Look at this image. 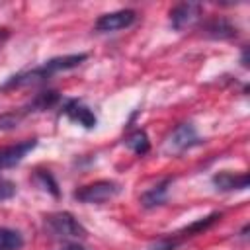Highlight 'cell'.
<instances>
[{
	"label": "cell",
	"mask_w": 250,
	"mask_h": 250,
	"mask_svg": "<svg viewBox=\"0 0 250 250\" xmlns=\"http://www.w3.org/2000/svg\"><path fill=\"white\" fill-rule=\"evenodd\" d=\"M213 186H215L219 191L246 189V188H248V174H246V172L234 174V172L223 170V172H219V174L213 176Z\"/></svg>",
	"instance_id": "obj_10"
},
{
	"label": "cell",
	"mask_w": 250,
	"mask_h": 250,
	"mask_svg": "<svg viewBox=\"0 0 250 250\" xmlns=\"http://www.w3.org/2000/svg\"><path fill=\"white\" fill-rule=\"evenodd\" d=\"M61 102V94L57 90H45V92H39L33 96L31 102H27L23 107H20V115L25 117L29 113H35V111H45V109H51L53 105H57Z\"/></svg>",
	"instance_id": "obj_8"
},
{
	"label": "cell",
	"mask_w": 250,
	"mask_h": 250,
	"mask_svg": "<svg viewBox=\"0 0 250 250\" xmlns=\"http://www.w3.org/2000/svg\"><path fill=\"white\" fill-rule=\"evenodd\" d=\"M14 195H16V184L6 178H0V203L12 199Z\"/></svg>",
	"instance_id": "obj_16"
},
{
	"label": "cell",
	"mask_w": 250,
	"mask_h": 250,
	"mask_svg": "<svg viewBox=\"0 0 250 250\" xmlns=\"http://www.w3.org/2000/svg\"><path fill=\"white\" fill-rule=\"evenodd\" d=\"M35 145H37V139H25L18 145L0 148V170H6V168L20 164L27 156V152L35 148Z\"/></svg>",
	"instance_id": "obj_6"
},
{
	"label": "cell",
	"mask_w": 250,
	"mask_h": 250,
	"mask_svg": "<svg viewBox=\"0 0 250 250\" xmlns=\"http://www.w3.org/2000/svg\"><path fill=\"white\" fill-rule=\"evenodd\" d=\"M125 145H127L135 154H139V156L146 154V152H148V148H150L148 137H146V133H145V131H141V129L133 131V133L125 139Z\"/></svg>",
	"instance_id": "obj_14"
},
{
	"label": "cell",
	"mask_w": 250,
	"mask_h": 250,
	"mask_svg": "<svg viewBox=\"0 0 250 250\" xmlns=\"http://www.w3.org/2000/svg\"><path fill=\"white\" fill-rule=\"evenodd\" d=\"M6 37H8V29H4V27H2V29H0V41H2V39H6Z\"/></svg>",
	"instance_id": "obj_18"
},
{
	"label": "cell",
	"mask_w": 250,
	"mask_h": 250,
	"mask_svg": "<svg viewBox=\"0 0 250 250\" xmlns=\"http://www.w3.org/2000/svg\"><path fill=\"white\" fill-rule=\"evenodd\" d=\"M201 14V6L195 2H182L170 10V23L176 31H182L184 27L191 25Z\"/></svg>",
	"instance_id": "obj_7"
},
{
	"label": "cell",
	"mask_w": 250,
	"mask_h": 250,
	"mask_svg": "<svg viewBox=\"0 0 250 250\" xmlns=\"http://www.w3.org/2000/svg\"><path fill=\"white\" fill-rule=\"evenodd\" d=\"M62 250H86V248L80 246V244H68V246H64Z\"/></svg>",
	"instance_id": "obj_17"
},
{
	"label": "cell",
	"mask_w": 250,
	"mask_h": 250,
	"mask_svg": "<svg viewBox=\"0 0 250 250\" xmlns=\"http://www.w3.org/2000/svg\"><path fill=\"white\" fill-rule=\"evenodd\" d=\"M45 229L49 234H53L55 238H86V229L80 225V221L68 213V211H57V213H49L45 217Z\"/></svg>",
	"instance_id": "obj_1"
},
{
	"label": "cell",
	"mask_w": 250,
	"mask_h": 250,
	"mask_svg": "<svg viewBox=\"0 0 250 250\" xmlns=\"http://www.w3.org/2000/svg\"><path fill=\"white\" fill-rule=\"evenodd\" d=\"M170 184H172V180H170V178H166V180L158 182L156 186H152L148 191H145V193L141 195V203H143V207L152 209V207L162 205V203L166 201V195H168V186H170Z\"/></svg>",
	"instance_id": "obj_12"
},
{
	"label": "cell",
	"mask_w": 250,
	"mask_h": 250,
	"mask_svg": "<svg viewBox=\"0 0 250 250\" xmlns=\"http://www.w3.org/2000/svg\"><path fill=\"white\" fill-rule=\"evenodd\" d=\"M219 219H221V213H217V211H215V213H211V215H207V217H201V219L193 221L191 225L184 227L182 230L174 232V234H172V238L176 240V244H180V242H184L186 238H191V236H195V234H201L203 230H207L209 227H213Z\"/></svg>",
	"instance_id": "obj_11"
},
{
	"label": "cell",
	"mask_w": 250,
	"mask_h": 250,
	"mask_svg": "<svg viewBox=\"0 0 250 250\" xmlns=\"http://www.w3.org/2000/svg\"><path fill=\"white\" fill-rule=\"evenodd\" d=\"M121 191V186L113 180H98L94 184L82 186L74 191V197L82 203H105Z\"/></svg>",
	"instance_id": "obj_2"
},
{
	"label": "cell",
	"mask_w": 250,
	"mask_h": 250,
	"mask_svg": "<svg viewBox=\"0 0 250 250\" xmlns=\"http://www.w3.org/2000/svg\"><path fill=\"white\" fill-rule=\"evenodd\" d=\"M35 180L41 184V188L45 189V191H49L51 195H55V197H59V186H57V182H55V178H53V174L51 172H47V170H37V174H35Z\"/></svg>",
	"instance_id": "obj_15"
},
{
	"label": "cell",
	"mask_w": 250,
	"mask_h": 250,
	"mask_svg": "<svg viewBox=\"0 0 250 250\" xmlns=\"http://www.w3.org/2000/svg\"><path fill=\"white\" fill-rule=\"evenodd\" d=\"M137 20V12L135 10H117V12H109V14H104L96 20L94 23V29L100 31V33H109V31H119V29H125L129 25H133Z\"/></svg>",
	"instance_id": "obj_4"
},
{
	"label": "cell",
	"mask_w": 250,
	"mask_h": 250,
	"mask_svg": "<svg viewBox=\"0 0 250 250\" xmlns=\"http://www.w3.org/2000/svg\"><path fill=\"white\" fill-rule=\"evenodd\" d=\"M197 145H201V139L195 133L193 125L191 123H182L168 137V141H166V152L176 154V152H184V150H188L191 146H197Z\"/></svg>",
	"instance_id": "obj_3"
},
{
	"label": "cell",
	"mask_w": 250,
	"mask_h": 250,
	"mask_svg": "<svg viewBox=\"0 0 250 250\" xmlns=\"http://www.w3.org/2000/svg\"><path fill=\"white\" fill-rule=\"evenodd\" d=\"M62 113H64L70 121L82 125L84 129H94L96 123H98L96 113H94L88 105H84L80 100H66L64 105H62Z\"/></svg>",
	"instance_id": "obj_5"
},
{
	"label": "cell",
	"mask_w": 250,
	"mask_h": 250,
	"mask_svg": "<svg viewBox=\"0 0 250 250\" xmlns=\"http://www.w3.org/2000/svg\"><path fill=\"white\" fill-rule=\"evenodd\" d=\"M203 35L211 37V39H230L236 37V25H232L227 18L223 16H215L209 21L203 23Z\"/></svg>",
	"instance_id": "obj_9"
},
{
	"label": "cell",
	"mask_w": 250,
	"mask_h": 250,
	"mask_svg": "<svg viewBox=\"0 0 250 250\" xmlns=\"http://www.w3.org/2000/svg\"><path fill=\"white\" fill-rule=\"evenodd\" d=\"M23 236L16 229L0 227V250H21Z\"/></svg>",
	"instance_id": "obj_13"
}]
</instances>
